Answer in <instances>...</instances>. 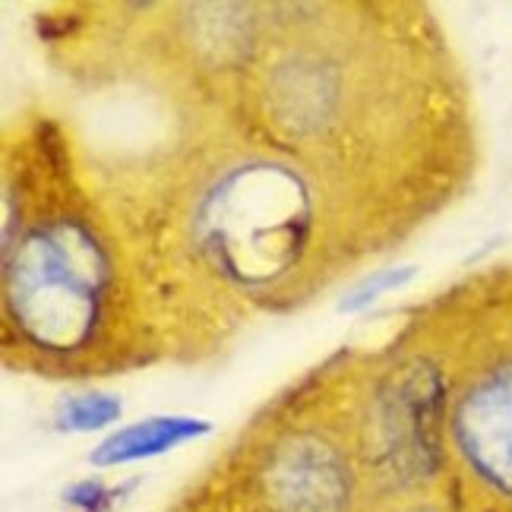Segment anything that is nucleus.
Returning a JSON list of instances; mask_svg holds the SVG:
<instances>
[{"label": "nucleus", "instance_id": "1", "mask_svg": "<svg viewBox=\"0 0 512 512\" xmlns=\"http://www.w3.org/2000/svg\"><path fill=\"white\" fill-rule=\"evenodd\" d=\"M437 339L449 367L452 512H512V266L452 291Z\"/></svg>", "mask_w": 512, "mask_h": 512}, {"label": "nucleus", "instance_id": "2", "mask_svg": "<svg viewBox=\"0 0 512 512\" xmlns=\"http://www.w3.org/2000/svg\"><path fill=\"white\" fill-rule=\"evenodd\" d=\"M7 323L29 345L76 358L117 313V269L108 244L76 209H54L7 247Z\"/></svg>", "mask_w": 512, "mask_h": 512}, {"label": "nucleus", "instance_id": "3", "mask_svg": "<svg viewBox=\"0 0 512 512\" xmlns=\"http://www.w3.org/2000/svg\"><path fill=\"white\" fill-rule=\"evenodd\" d=\"M241 478V512H370L373 506L358 443L317 427L266 440Z\"/></svg>", "mask_w": 512, "mask_h": 512}, {"label": "nucleus", "instance_id": "4", "mask_svg": "<svg viewBox=\"0 0 512 512\" xmlns=\"http://www.w3.org/2000/svg\"><path fill=\"white\" fill-rule=\"evenodd\" d=\"M209 424L196 418H149L140 424H130L124 430H117L114 437H108L102 446L92 449L89 462L95 468H114L127 462H140L162 456L168 449H177L187 440L206 437Z\"/></svg>", "mask_w": 512, "mask_h": 512}, {"label": "nucleus", "instance_id": "5", "mask_svg": "<svg viewBox=\"0 0 512 512\" xmlns=\"http://www.w3.org/2000/svg\"><path fill=\"white\" fill-rule=\"evenodd\" d=\"M121 402L114 396H73L67 402H61L57 408V424L61 430H73V433H86V430H102L108 424H114L121 418Z\"/></svg>", "mask_w": 512, "mask_h": 512}, {"label": "nucleus", "instance_id": "6", "mask_svg": "<svg viewBox=\"0 0 512 512\" xmlns=\"http://www.w3.org/2000/svg\"><path fill=\"white\" fill-rule=\"evenodd\" d=\"M418 275V266H396V269H380V272H373L370 279H364L354 291H348L345 298H342V310L354 313V310H364L367 304H373L377 298H383L386 291H399L405 288L411 279Z\"/></svg>", "mask_w": 512, "mask_h": 512}]
</instances>
